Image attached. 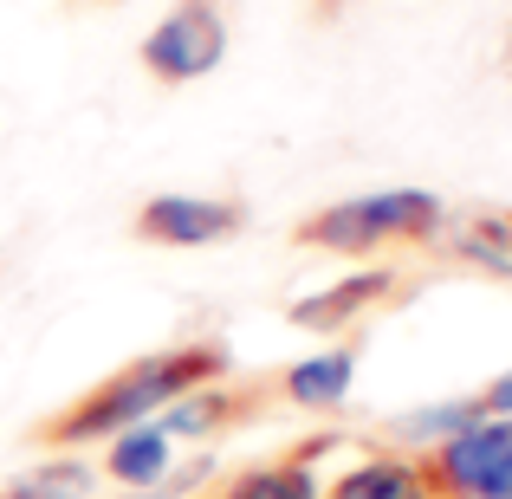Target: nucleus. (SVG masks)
Instances as JSON below:
<instances>
[{"instance_id": "obj_1", "label": "nucleus", "mask_w": 512, "mask_h": 499, "mask_svg": "<svg viewBox=\"0 0 512 499\" xmlns=\"http://www.w3.org/2000/svg\"><path fill=\"white\" fill-rule=\"evenodd\" d=\"M214 363H221V350H169V357L130 363V370L111 376L98 396L78 402L52 435H59V441H91V435H124V428H143L156 409H169L182 389H195Z\"/></svg>"}, {"instance_id": "obj_2", "label": "nucleus", "mask_w": 512, "mask_h": 499, "mask_svg": "<svg viewBox=\"0 0 512 499\" xmlns=\"http://www.w3.org/2000/svg\"><path fill=\"white\" fill-rule=\"evenodd\" d=\"M448 221L428 188H376V195H357V201H338L325 208L318 221H305V240L312 247H331V253H370L383 240H422Z\"/></svg>"}, {"instance_id": "obj_3", "label": "nucleus", "mask_w": 512, "mask_h": 499, "mask_svg": "<svg viewBox=\"0 0 512 499\" xmlns=\"http://www.w3.org/2000/svg\"><path fill=\"white\" fill-rule=\"evenodd\" d=\"M227 59V20L214 0H182L175 13L150 26L143 39V65L169 85H188V78H208L214 65Z\"/></svg>"}, {"instance_id": "obj_4", "label": "nucleus", "mask_w": 512, "mask_h": 499, "mask_svg": "<svg viewBox=\"0 0 512 499\" xmlns=\"http://www.w3.org/2000/svg\"><path fill=\"white\" fill-rule=\"evenodd\" d=\"M441 480H448L461 499L506 493L512 487V422L480 415L474 428L448 435V448H441Z\"/></svg>"}, {"instance_id": "obj_5", "label": "nucleus", "mask_w": 512, "mask_h": 499, "mask_svg": "<svg viewBox=\"0 0 512 499\" xmlns=\"http://www.w3.org/2000/svg\"><path fill=\"white\" fill-rule=\"evenodd\" d=\"M137 227L150 240H163V247H208V240H227L240 227V208L214 195H156L143 201Z\"/></svg>"}, {"instance_id": "obj_6", "label": "nucleus", "mask_w": 512, "mask_h": 499, "mask_svg": "<svg viewBox=\"0 0 512 499\" xmlns=\"http://www.w3.org/2000/svg\"><path fill=\"white\" fill-rule=\"evenodd\" d=\"M350 376H357L350 350H325V357H305V363L286 370V396L299 402V409H338L350 396Z\"/></svg>"}, {"instance_id": "obj_7", "label": "nucleus", "mask_w": 512, "mask_h": 499, "mask_svg": "<svg viewBox=\"0 0 512 499\" xmlns=\"http://www.w3.org/2000/svg\"><path fill=\"white\" fill-rule=\"evenodd\" d=\"M163 474H169V435L156 422L124 428V435L111 441V480H124V487H156Z\"/></svg>"}, {"instance_id": "obj_8", "label": "nucleus", "mask_w": 512, "mask_h": 499, "mask_svg": "<svg viewBox=\"0 0 512 499\" xmlns=\"http://www.w3.org/2000/svg\"><path fill=\"white\" fill-rule=\"evenodd\" d=\"M389 292V273H357V279H338L331 292H318V299H299L292 305V325H312V331H325V325H344V318H357L370 299H383Z\"/></svg>"}, {"instance_id": "obj_9", "label": "nucleus", "mask_w": 512, "mask_h": 499, "mask_svg": "<svg viewBox=\"0 0 512 499\" xmlns=\"http://www.w3.org/2000/svg\"><path fill=\"white\" fill-rule=\"evenodd\" d=\"M331 499H428V480L409 461H363L338 480Z\"/></svg>"}, {"instance_id": "obj_10", "label": "nucleus", "mask_w": 512, "mask_h": 499, "mask_svg": "<svg viewBox=\"0 0 512 499\" xmlns=\"http://www.w3.org/2000/svg\"><path fill=\"white\" fill-rule=\"evenodd\" d=\"M227 499H318V480L305 467H253L227 487Z\"/></svg>"}, {"instance_id": "obj_11", "label": "nucleus", "mask_w": 512, "mask_h": 499, "mask_svg": "<svg viewBox=\"0 0 512 499\" xmlns=\"http://www.w3.org/2000/svg\"><path fill=\"white\" fill-rule=\"evenodd\" d=\"M20 493H26V499H85V493H91V467L59 461V467H46V474H33Z\"/></svg>"}, {"instance_id": "obj_12", "label": "nucleus", "mask_w": 512, "mask_h": 499, "mask_svg": "<svg viewBox=\"0 0 512 499\" xmlns=\"http://www.w3.org/2000/svg\"><path fill=\"white\" fill-rule=\"evenodd\" d=\"M467 253H474L480 266H493V273H512V227H506V221L467 227Z\"/></svg>"}, {"instance_id": "obj_13", "label": "nucleus", "mask_w": 512, "mask_h": 499, "mask_svg": "<svg viewBox=\"0 0 512 499\" xmlns=\"http://www.w3.org/2000/svg\"><path fill=\"white\" fill-rule=\"evenodd\" d=\"M480 415H493V422H512V370L487 389V396H480Z\"/></svg>"}, {"instance_id": "obj_14", "label": "nucleus", "mask_w": 512, "mask_h": 499, "mask_svg": "<svg viewBox=\"0 0 512 499\" xmlns=\"http://www.w3.org/2000/svg\"><path fill=\"white\" fill-rule=\"evenodd\" d=\"M0 499H26V493H20V487H13V493H0Z\"/></svg>"}, {"instance_id": "obj_15", "label": "nucleus", "mask_w": 512, "mask_h": 499, "mask_svg": "<svg viewBox=\"0 0 512 499\" xmlns=\"http://www.w3.org/2000/svg\"><path fill=\"white\" fill-rule=\"evenodd\" d=\"M487 499H512V487H506V493H487Z\"/></svg>"}]
</instances>
